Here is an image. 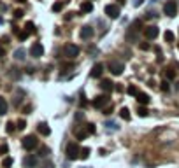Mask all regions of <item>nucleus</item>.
Here are the masks:
<instances>
[{"mask_svg":"<svg viewBox=\"0 0 179 168\" xmlns=\"http://www.w3.org/2000/svg\"><path fill=\"white\" fill-rule=\"evenodd\" d=\"M16 2H18V4H23V2H25V0H16Z\"/></svg>","mask_w":179,"mask_h":168,"instance_id":"42","label":"nucleus"},{"mask_svg":"<svg viewBox=\"0 0 179 168\" xmlns=\"http://www.w3.org/2000/svg\"><path fill=\"white\" fill-rule=\"evenodd\" d=\"M63 53H65L67 58H76V56L79 54V47H77L76 44H67L65 49H63Z\"/></svg>","mask_w":179,"mask_h":168,"instance_id":"8","label":"nucleus"},{"mask_svg":"<svg viewBox=\"0 0 179 168\" xmlns=\"http://www.w3.org/2000/svg\"><path fill=\"white\" fill-rule=\"evenodd\" d=\"M123 70H125L123 61H118V60H111V61H109V72H111L112 75H121Z\"/></svg>","mask_w":179,"mask_h":168,"instance_id":"3","label":"nucleus"},{"mask_svg":"<svg viewBox=\"0 0 179 168\" xmlns=\"http://www.w3.org/2000/svg\"><path fill=\"white\" fill-rule=\"evenodd\" d=\"M88 156H90V147H83V149H81V156H79V158L86 160Z\"/></svg>","mask_w":179,"mask_h":168,"instance_id":"30","label":"nucleus"},{"mask_svg":"<svg viewBox=\"0 0 179 168\" xmlns=\"http://www.w3.org/2000/svg\"><path fill=\"white\" fill-rule=\"evenodd\" d=\"M120 116H121V119H130V110H128V107H123L121 110H120Z\"/></svg>","mask_w":179,"mask_h":168,"instance_id":"21","label":"nucleus"},{"mask_svg":"<svg viewBox=\"0 0 179 168\" xmlns=\"http://www.w3.org/2000/svg\"><path fill=\"white\" fill-rule=\"evenodd\" d=\"M127 93H128L130 96H137V95H139L141 91H139V89H137L135 86H128V88H127Z\"/></svg>","mask_w":179,"mask_h":168,"instance_id":"22","label":"nucleus"},{"mask_svg":"<svg viewBox=\"0 0 179 168\" xmlns=\"http://www.w3.org/2000/svg\"><path fill=\"white\" fill-rule=\"evenodd\" d=\"M102 65L100 63H97V65H93V68H91V72H90V77H93V79H97V77H100L102 75Z\"/></svg>","mask_w":179,"mask_h":168,"instance_id":"13","label":"nucleus"},{"mask_svg":"<svg viewBox=\"0 0 179 168\" xmlns=\"http://www.w3.org/2000/svg\"><path fill=\"white\" fill-rule=\"evenodd\" d=\"M165 77L171 81V79H174V77H176V72H174L172 68H169V70H165Z\"/></svg>","mask_w":179,"mask_h":168,"instance_id":"31","label":"nucleus"},{"mask_svg":"<svg viewBox=\"0 0 179 168\" xmlns=\"http://www.w3.org/2000/svg\"><path fill=\"white\" fill-rule=\"evenodd\" d=\"M30 54H32L33 58H40V56L44 54V47H42V44H39V42L32 44V47H30Z\"/></svg>","mask_w":179,"mask_h":168,"instance_id":"11","label":"nucleus"},{"mask_svg":"<svg viewBox=\"0 0 179 168\" xmlns=\"http://www.w3.org/2000/svg\"><path fill=\"white\" fill-rule=\"evenodd\" d=\"M65 156H67V160H70V161L77 160V158L81 156V149H79V146H77L76 142H70V144L67 146V149H65Z\"/></svg>","mask_w":179,"mask_h":168,"instance_id":"2","label":"nucleus"},{"mask_svg":"<svg viewBox=\"0 0 179 168\" xmlns=\"http://www.w3.org/2000/svg\"><path fill=\"white\" fill-rule=\"evenodd\" d=\"M7 114V100L0 96V116H5Z\"/></svg>","mask_w":179,"mask_h":168,"instance_id":"19","label":"nucleus"},{"mask_svg":"<svg viewBox=\"0 0 179 168\" xmlns=\"http://www.w3.org/2000/svg\"><path fill=\"white\" fill-rule=\"evenodd\" d=\"M42 168H54V165H53L51 161H46V163L42 165Z\"/></svg>","mask_w":179,"mask_h":168,"instance_id":"37","label":"nucleus"},{"mask_svg":"<svg viewBox=\"0 0 179 168\" xmlns=\"http://www.w3.org/2000/svg\"><path fill=\"white\" fill-rule=\"evenodd\" d=\"M79 105H81V107H86V105H88V102H86V98H83V100L79 102Z\"/></svg>","mask_w":179,"mask_h":168,"instance_id":"38","label":"nucleus"},{"mask_svg":"<svg viewBox=\"0 0 179 168\" xmlns=\"http://www.w3.org/2000/svg\"><path fill=\"white\" fill-rule=\"evenodd\" d=\"M25 32H28V33H35V25H33V23H26V25H25Z\"/></svg>","mask_w":179,"mask_h":168,"instance_id":"26","label":"nucleus"},{"mask_svg":"<svg viewBox=\"0 0 179 168\" xmlns=\"http://www.w3.org/2000/svg\"><path fill=\"white\" fill-rule=\"evenodd\" d=\"M160 89H162L163 93H167V91L171 89V84H169V81H163V82L160 84Z\"/></svg>","mask_w":179,"mask_h":168,"instance_id":"29","label":"nucleus"},{"mask_svg":"<svg viewBox=\"0 0 179 168\" xmlns=\"http://www.w3.org/2000/svg\"><path fill=\"white\" fill-rule=\"evenodd\" d=\"M104 114H112V107H107V109H105V112H104Z\"/></svg>","mask_w":179,"mask_h":168,"instance_id":"41","label":"nucleus"},{"mask_svg":"<svg viewBox=\"0 0 179 168\" xmlns=\"http://www.w3.org/2000/svg\"><path fill=\"white\" fill-rule=\"evenodd\" d=\"M16 124H18V130H25V126H26V123H25V119H19V121H18Z\"/></svg>","mask_w":179,"mask_h":168,"instance_id":"34","label":"nucleus"},{"mask_svg":"<svg viewBox=\"0 0 179 168\" xmlns=\"http://www.w3.org/2000/svg\"><path fill=\"white\" fill-rule=\"evenodd\" d=\"M144 35H146V39H149V40H155V39L160 35V30H158V26L151 25V26H146V28H144Z\"/></svg>","mask_w":179,"mask_h":168,"instance_id":"6","label":"nucleus"},{"mask_svg":"<svg viewBox=\"0 0 179 168\" xmlns=\"http://www.w3.org/2000/svg\"><path fill=\"white\" fill-rule=\"evenodd\" d=\"M107 105H109V96L107 95H100L93 100V107H97V109H104Z\"/></svg>","mask_w":179,"mask_h":168,"instance_id":"9","label":"nucleus"},{"mask_svg":"<svg viewBox=\"0 0 179 168\" xmlns=\"http://www.w3.org/2000/svg\"><path fill=\"white\" fill-rule=\"evenodd\" d=\"M25 54H26V51H25L23 47H19V49L14 51V58H16L18 61H23V60H25Z\"/></svg>","mask_w":179,"mask_h":168,"instance_id":"17","label":"nucleus"},{"mask_svg":"<svg viewBox=\"0 0 179 168\" xmlns=\"http://www.w3.org/2000/svg\"><path fill=\"white\" fill-rule=\"evenodd\" d=\"M39 133L44 135V137H49V135H51V130H49V126H47L46 123H40V124H39Z\"/></svg>","mask_w":179,"mask_h":168,"instance_id":"16","label":"nucleus"},{"mask_svg":"<svg viewBox=\"0 0 179 168\" xmlns=\"http://www.w3.org/2000/svg\"><path fill=\"white\" fill-rule=\"evenodd\" d=\"M76 137H77V140H84L88 137V131L86 130H77L76 131Z\"/></svg>","mask_w":179,"mask_h":168,"instance_id":"23","label":"nucleus"},{"mask_svg":"<svg viewBox=\"0 0 179 168\" xmlns=\"http://www.w3.org/2000/svg\"><path fill=\"white\" fill-rule=\"evenodd\" d=\"M23 167H25V168H37V167H39V158H37V156H33V154L26 156V158H25V161H23Z\"/></svg>","mask_w":179,"mask_h":168,"instance_id":"10","label":"nucleus"},{"mask_svg":"<svg viewBox=\"0 0 179 168\" xmlns=\"http://www.w3.org/2000/svg\"><path fill=\"white\" fill-rule=\"evenodd\" d=\"M139 46H141V49H142V51H149V47H151L148 42H142V44H139Z\"/></svg>","mask_w":179,"mask_h":168,"instance_id":"36","label":"nucleus"},{"mask_svg":"<svg viewBox=\"0 0 179 168\" xmlns=\"http://www.w3.org/2000/svg\"><path fill=\"white\" fill-rule=\"evenodd\" d=\"M12 163H14V161H12V158H4L2 167H4V168H11V167H12Z\"/></svg>","mask_w":179,"mask_h":168,"instance_id":"25","label":"nucleus"},{"mask_svg":"<svg viewBox=\"0 0 179 168\" xmlns=\"http://www.w3.org/2000/svg\"><path fill=\"white\" fill-rule=\"evenodd\" d=\"M93 33H95V30H93L91 26H83V28H81V39H83V40L91 39V37H93Z\"/></svg>","mask_w":179,"mask_h":168,"instance_id":"12","label":"nucleus"},{"mask_svg":"<svg viewBox=\"0 0 179 168\" xmlns=\"http://www.w3.org/2000/svg\"><path fill=\"white\" fill-rule=\"evenodd\" d=\"M141 28H142V21H141V19L132 21V25H130V28H128V32H127V40H128V42H137V40H139V32H141Z\"/></svg>","mask_w":179,"mask_h":168,"instance_id":"1","label":"nucleus"},{"mask_svg":"<svg viewBox=\"0 0 179 168\" xmlns=\"http://www.w3.org/2000/svg\"><path fill=\"white\" fill-rule=\"evenodd\" d=\"M135 98H137L139 105H148V103H149V100H151V98H149V95H146V93H139Z\"/></svg>","mask_w":179,"mask_h":168,"instance_id":"15","label":"nucleus"},{"mask_svg":"<svg viewBox=\"0 0 179 168\" xmlns=\"http://www.w3.org/2000/svg\"><path fill=\"white\" fill-rule=\"evenodd\" d=\"M5 126H7V128H5V130H7V133H12V131H14V123H12V121H9Z\"/></svg>","mask_w":179,"mask_h":168,"instance_id":"33","label":"nucleus"},{"mask_svg":"<svg viewBox=\"0 0 179 168\" xmlns=\"http://www.w3.org/2000/svg\"><path fill=\"white\" fill-rule=\"evenodd\" d=\"M37 138L33 137V135H28V137H25L23 138V147L26 149V151H32V149H35L37 147Z\"/></svg>","mask_w":179,"mask_h":168,"instance_id":"7","label":"nucleus"},{"mask_svg":"<svg viewBox=\"0 0 179 168\" xmlns=\"http://www.w3.org/2000/svg\"><path fill=\"white\" fill-rule=\"evenodd\" d=\"M163 37H165V40H167V42H174V33H172L171 30H167V32L163 33Z\"/></svg>","mask_w":179,"mask_h":168,"instance_id":"27","label":"nucleus"},{"mask_svg":"<svg viewBox=\"0 0 179 168\" xmlns=\"http://www.w3.org/2000/svg\"><path fill=\"white\" fill-rule=\"evenodd\" d=\"M63 5H65V2H56V4H53V12H58V11H62L63 9Z\"/></svg>","mask_w":179,"mask_h":168,"instance_id":"24","label":"nucleus"},{"mask_svg":"<svg viewBox=\"0 0 179 168\" xmlns=\"http://www.w3.org/2000/svg\"><path fill=\"white\" fill-rule=\"evenodd\" d=\"M93 11V4L91 2H83L81 4V12H91Z\"/></svg>","mask_w":179,"mask_h":168,"instance_id":"18","label":"nucleus"},{"mask_svg":"<svg viewBox=\"0 0 179 168\" xmlns=\"http://www.w3.org/2000/svg\"><path fill=\"white\" fill-rule=\"evenodd\" d=\"M104 12H105V16L111 18V19H118V18H120V7L114 5V4H107L105 9H104Z\"/></svg>","mask_w":179,"mask_h":168,"instance_id":"5","label":"nucleus"},{"mask_svg":"<svg viewBox=\"0 0 179 168\" xmlns=\"http://www.w3.org/2000/svg\"><path fill=\"white\" fill-rule=\"evenodd\" d=\"M86 131H88V135H93V133L97 131L95 124H93V123H88V124H86Z\"/></svg>","mask_w":179,"mask_h":168,"instance_id":"28","label":"nucleus"},{"mask_svg":"<svg viewBox=\"0 0 179 168\" xmlns=\"http://www.w3.org/2000/svg\"><path fill=\"white\" fill-rule=\"evenodd\" d=\"M118 2H120V4H125V2H127V0H118Z\"/></svg>","mask_w":179,"mask_h":168,"instance_id":"43","label":"nucleus"},{"mask_svg":"<svg viewBox=\"0 0 179 168\" xmlns=\"http://www.w3.org/2000/svg\"><path fill=\"white\" fill-rule=\"evenodd\" d=\"M0 153H2V154H5V153H7V146H5V144L0 147Z\"/></svg>","mask_w":179,"mask_h":168,"instance_id":"40","label":"nucleus"},{"mask_svg":"<svg viewBox=\"0 0 179 168\" xmlns=\"http://www.w3.org/2000/svg\"><path fill=\"white\" fill-rule=\"evenodd\" d=\"M163 12H165L169 18H174V16H178V4H176L174 0H169V2H165V5H163Z\"/></svg>","mask_w":179,"mask_h":168,"instance_id":"4","label":"nucleus"},{"mask_svg":"<svg viewBox=\"0 0 179 168\" xmlns=\"http://www.w3.org/2000/svg\"><path fill=\"white\" fill-rule=\"evenodd\" d=\"M14 18H16V19L23 18V11H21V9H16V11H14Z\"/></svg>","mask_w":179,"mask_h":168,"instance_id":"35","label":"nucleus"},{"mask_svg":"<svg viewBox=\"0 0 179 168\" xmlns=\"http://www.w3.org/2000/svg\"><path fill=\"white\" fill-rule=\"evenodd\" d=\"M81 119H83V112H77L76 114V121H81Z\"/></svg>","mask_w":179,"mask_h":168,"instance_id":"39","label":"nucleus"},{"mask_svg":"<svg viewBox=\"0 0 179 168\" xmlns=\"http://www.w3.org/2000/svg\"><path fill=\"white\" fill-rule=\"evenodd\" d=\"M28 35H30L28 32H19V33H18V37H19V40H26V39H28Z\"/></svg>","mask_w":179,"mask_h":168,"instance_id":"32","label":"nucleus"},{"mask_svg":"<svg viewBox=\"0 0 179 168\" xmlns=\"http://www.w3.org/2000/svg\"><path fill=\"white\" fill-rule=\"evenodd\" d=\"M137 114H139V117H148V116H149V110H148L144 105H139V109H137Z\"/></svg>","mask_w":179,"mask_h":168,"instance_id":"20","label":"nucleus"},{"mask_svg":"<svg viewBox=\"0 0 179 168\" xmlns=\"http://www.w3.org/2000/svg\"><path fill=\"white\" fill-rule=\"evenodd\" d=\"M100 88L104 89V91H112L114 89V84H112V81H109V79H102V82H100Z\"/></svg>","mask_w":179,"mask_h":168,"instance_id":"14","label":"nucleus"}]
</instances>
